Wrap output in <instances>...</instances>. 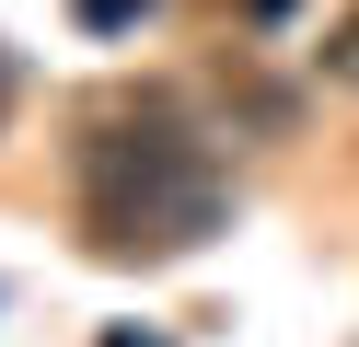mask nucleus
Here are the masks:
<instances>
[{
    "instance_id": "nucleus-1",
    "label": "nucleus",
    "mask_w": 359,
    "mask_h": 347,
    "mask_svg": "<svg viewBox=\"0 0 359 347\" xmlns=\"http://www.w3.org/2000/svg\"><path fill=\"white\" fill-rule=\"evenodd\" d=\"M232 220V185L186 128H93L81 139V243L104 266H174Z\"/></svg>"
},
{
    "instance_id": "nucleus-2",
    "label": "nucleus",
    "mask_w": 359,
    "mask_h": 347,
    "mask_svg": "<svg viewBox=\"0 0 359 347\" xmlns=\"http://www.w3.org/2000/svg\"><path fill=\"white\" fill-rule=\"evenodd\" d=\"M313 69H325L336 93H359V12H336V23H325V46H313Z\"/></svg>"
},
{
    "instance_id": "nucleus-3",
    "label": "nucleus",
    "mask_w": 359,
    "mask_h": 347,
    "mask_svg": "<svg viewBox=\"0 0 359 347\" xmlns=\"http://www.w3.org/2000/svg\"><path fill=\"white\" fill-rule=\"evenodd\" d=\"M0 128H12V58H0Z\"/></svg>"
},
{
    "instance_id": "nucleus-4",
    "label": "nucleus",
    "mask_w": 359,
    "mask_h": 347,
    "mask_svg": "<svg viewBox=\"0 0 359 347\" xmlns=\"http://www.w3.org/2000/svg\"><path fill=\"white\" fill-rule=\"evenodd\" d=\"M104 347H151V336H104Z\"/></svg>"
}]
</instances>
